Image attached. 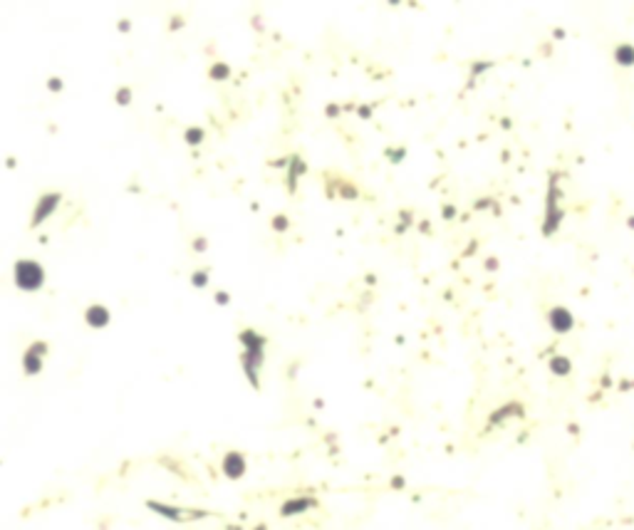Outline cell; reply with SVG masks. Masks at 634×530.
I'll list each match as a JSON object with an SVG mask.
<instances>
[{"label": "cell", "mask_w": 634, "mask_h": 530, "mask_svg": "<svg viewBox=\"0 0 634 530\" xmlns=\"http://www.w3.org/2000/svg\"><path fill=\"white\" fill-rule=\"evenodd\" d=\"M238 342L243 345V352H240L243 374H245V379L250 382V386L258 391L260 389V369H263V362H265V345H268V337L260 335L258 329H253V327H245V329L238 332Z\"/></svg>", "instance_id": "cell-1"}, {"label": "cell", "mask_w": 634, "mask_h": 530, "mask_svg": "<svg viewBox=\"0 0 634 530\" xmlns=\"http://www.w3.org/2000/svg\"><path fill=\"white\" fill-rule=\"evenodd\" d=\"M13 278H15L18 290H23V293H37V290H42V288H45V280H47L42 263H37V260H32V258H20V260H15V265H13Z\"/></svg>", "instance_id": "cell-2"}, {"label": "cell", "mask_w": 634, "mask_h": 530, "mask_svg": "<svg viewBox=\"0 0 634 530\" xmlns=\"http://www.w3.org/2000/svg\"><path fill=\"white\" fill-rule=\"evenodd\" d=\"M557 176L560 174H550V186H548V196H545V221H543V236H552L562 218H565V211L557 206V198H560V188H557Z\"/></svg>", "instance_id": "cell-3"}, {"label": "cell", "mask_w": 634, "mask_h": 530, "mask_svg": "<svg viewBox=\"0 0 634 530\" xmlns=\"http://www.w3.org/2000/svg\"><path fill=\"white\" fill-rule=\"evenodd\" d=\"M146 508L159 513L161 518L173 520V523H186V520H196V518H208V510H196V508H181V505H169V503L159 501H146Z\"/></svg>", "instance_id": "cell-4"}, {"label": "cell", "mask_w": 634, "mask_h": 530, "mask_svg": "<svg viewBox=\"0 0 634 530\" xmlns=\"http://www.w3.org/2000/svg\"><path fill=\"white\" fill-rule=\"evenodd\" d=\"M62 204V193L59 191H47V193H42L40 198H37V204L32 208V218H30V228H37V226H42L55 211L59 208Z\"/></svg>", "instance_id": "cell-5"}, {"label": "cell", "mask_w": 634, "mask_h": 530, "mask_svg": "<svg viewBox=\"0 0 634 530\" xmlns=\"http://www.w3.org/2000/svg\"><path fill=\"white\" fill-rule=\"evenodd\" d=\"M221 471L228 481H240L245 471H248V461L240 451H226L221 458Z\"/></svg>", "instance_id": "cell-6"}, {"label": "cell", "mask_w": 634, "mask_h": 530, "mask_svg": "<svg viewBox=\"0 0 634 530\" xmlns=\"http://www.w3.org/2000/svg\"><path fill=\"white\" fill-rule=\"evenodd\" d=\"M548 324L552 332H557V335H567V332H573V327H575V317H573V312L567 310V307H562V305H555V307H550L548 310Z\"/></svg>", "instance_id": "cell-7"}, {"label": "cell", "mask_w": 634, "mask_h": 530, "mask_svg": "<svg viewBox=\"0 0 634 530\" xmlns=\"http://www.w3.org/2000/svg\"><path fill=\"white\" fill-rule=\"evenodd\" d=\"M82 317H85L87 327H92V329H104L107 324L112 322V312H109V307H107V305H99V302L87 305Z\"/></svg>", "instance_id": "cell-8"}, {"label": "cell", "mask_w": 634, "mask_h": 530, "mask_svg": "<svg viewBox=\"0 0 634 530\" xmlns=\"http://www.w3.org/2000/svg\"><path fill=\"white\" fill-rule=\"evenodd\" d=\"M320 503L317 498H310V496H297V498H288V501L280 505V515L283 518H292V515H300L310 508H317Z\"/></svg>", "instance_id": "cell-9"}, {"label": "cell", "mask_w": 634, "mask_h": 530, "mask_svg": "<svg viewBox=\"0 0 634 530\" xmlns=\"http://www.w3.org/2000/svg\"><path fill=\"white\" fill-rule=\"evenodd\" d=\"M307 171V164L300 154H290V166H288V193L297 191V178Z\"/></svg>", "instance_id": "cell-10"}, {"label": "cell", "mask_w": 634, "mask_h": 530, "mask_svg": "<svg viewBox=\"0 0 634 530\" xmlns=\"http://www.w3.org/2000/svg\"><path fill=\"white\" fill-rule=\"evenodd\" d=\"M525 409H523V404L518 402H511V404H503V407H498L495 412L488 416V426H498V424H503L505 419H511V416H523Z\"/></svg>", "instance_id": "cell-11"}, {"label": "cell", "mask_w": 634, "mask_h": 530, "mask_svg": "<svg viewBox=\"0 0 634 530\" xmlns=\"http://www.w3.org/2000/svg\"><path fill=\"white\" fill-rule=\"evenodd\" d=\"M548 367L555 377H567V374L573 372V362H570V357H565V354H555V357L548 362Z\"/></svg>", "instance_id": "cell-12"}, {"label": "cell", "mask_w": 634, "mask_h": 530, "mask_svg": "<svg viewBox=\"0 0 634 530\" xmlns=\"http://www.w3.org/2000/svg\"><path fill=\"white\" fill-rule=\"evenodd\" d=\"M23 372L28 374V377H35V374H40L42 372V357L35 352H23Z\"/></svg>", "instance_id": "cell-13"}, {"label": "cell", "mask_w": 634, "mask_h": 530, "mask_svg": "<svg viewBox=\"0 0 634 530\" xmlns=\"http://www.w3.org/2000/svg\"><path fill=\"white\" fill-rule=\"evenodd\" d=\"M614 62L619 67H634V45L624 42V45H617L614 50Z\"/></svg>", "instance_id": "cell-14"}, {"label": "cell", "mask_w": 634, "mask_h": 530, "mask_svg": "<svg viewBox=\"0 0 634 530\" xmlns=\"http://www.w3.org/2000/svg\"><path fill=\"white\" fill-rule=\"evenodd\" d=\"M231 75H233V70H231L228 62H213L211 70H208V77H211L213 82H226Z\"/></svg>", "instance_id": "cell-15"}, {"label": "cell", "mask_w": 634, "mask_h": 530, "mask_svg": "<svg viewBox=\"0 0 634 530\" xmlns=\"http://www.w3.org/2000/svg\"><path fill=\"white\" fill-rule=\"evenodd\" d=\"M203 139H206V131H203L201 126H186L183 129V142L188 147H201Z\"/></svg>", "instance_id": "cell-16"}, {"label": "cell", "mask_w": 634, "mask_h": 530, "mask_svg": "<svg viewBox=\"0 0 634 530\" xmlns=\"http://www.w3.org/2000/svg\"><path fill=\"white\" fill-rule=\"evenodd\" d=\"M337 193L342 198H347V201H357L359 198V188L354 183H349V181H337Z\"/></svg>", "instance_id": "cell-17"}, {"label": "cell", "mask_w": 634, "mask_h": 530, "mask_svg": "<svg viewBox=\"0 0 634 530\" xmlns=\"http://www.w3.org/2000/svg\"><path fill=\"white\" fill-rule=\"evenodd\" d=\"M270 228H273L275 233H285L290 228V218L285 213H275V216L270 218Z\"/></svg>", "instance_id": "cell-18"}, {"label": "cell", "mask_w": 634, "mask_h": 530, "mask_svg": "<svg viewBox=\"0 0 634 530\" xmlns=\"http://www.w3.org/2000/svg\"><path fill=\"white\" fill-rule=\"evenodd\" d=\"M490 67H493V62H488V59H486V62H473V64H471V77H468V85H466V89L473 87V80H476L478 75H483L486 70H490Z\"/></svg>", "instance_id": "cell-19"}, {"label": "cell", "mask_w": 634, "mask_h": 530, "mask_svg": "<svg viewBox=\"0 0 634 530\" xmlns=\"http://www.w3.org/2000/svg\"><path fill=\"white\" fill-rule=\"evenodd\" d=\"M132 99H134L132 87H119L114 92V102L119 104V107H129V104H132Z\"/></svg>", "instance_id": "cell-20"}, {"label": "cell", "mask_w": 634, "mask_h": 530, "mask_svg": "<svg viewBox=\"0 0 634 530\" xmlns=\"http://www.w3.org/2000/svg\"><path fill=\"white\" fill-rule=\"evenodd\" d=\"M191 285H194V288H199V290H203V288L208 285V270H206V268L194 270V273H191Z\"/></svg>", "instance_id": "cell-21"}, {"label": "cell", "mask_w": 634, "mask_h": 530, "mask_svg": "<svg viewBox=\"0 0 634 530\" xmlns=\"http://www.w3.org/2000/svg\"><path fill=\"white\" fill-rule=\"evenodd\" d=\"M384 154H387V159L392 164H402L404 159H406V149L404 147H389V149H384Z\"/></svg>", "instance_id": "cell-22"}, {"label": "cell", "mask_w": 634, "mask_h": 530, "mask_svg": "<svg viewBox=\"0 0 634 530\" xmlns=\"http://www.w3.org/2000/svg\"><path fill=\"white\" fill-rule=\"evenodd\" d=\"M488 206L493 208V211H495V213H500V206H498V204H495V201H493V198H488V196H486V198H478V201H476V204H473V208H476V211H486V208H488Z\"/></svg>", "instance_id": "cell-23"}, {"label": "cell", "mask_w": 634, "mask_h": 530, "mask_svg": "<svg viewBox=\"0 0 634 530\" xmlns=\"http://www.w3.org/2000/svg\"><path fill=\"white\" fill-rule=\"evenodd\" d=\"M28 352H35V354H40V357H45V354H47V342H45V340H35V342L28 347Z\"/></svg>", "instance_id": "cell-24"}, {"label": "cell", "mask_w": 634, "mask_h": 530, "mask_svg": "<svg viewBox=\"0 0 634 530\" xmlns=\"http://www.w3.org/2000/svg\"><path fill=\"white\" fill-rule=\"evenodd\" d=\"M340 114H342V104H335V102H330V104L325 107V117L335 119V117H340Z\"/></svg>", "instance_id": "cell-25"}, {"label": "cell", "mask_w": 634, "mask_h": 530, "mask_svg": "<svg viewBox=\"0 0 634 530\" xmlns=\"http://www.w3.org/2000/svg\"><path fill=\"white\" fill-rule=\"evenodd\" d=\"M191 248L196 250V253H206L208 250V240L203 236H199V238H194V243H191Z\"/></svg>", "instance_id": "cell-26"}, {"label": "cell", "mask_w": 634, "mask_h": 530, "mask_svg": "<svg viewBox=\"0 0 634 530\" xmlns=\"http://www.w3.org/2000/svg\"><path fill=\"white\" fill-rule=\"evenodd\" d=\"M372 114H374V107H372V104H359V107H357V117L359 119H369Z\"/></svg>", "instance_id": "cell-27"}, {"label": "cell", "mask_w": 634, "mask_h": 530, "mask_svg": "<svg viewBox=\"0 0 634 530\" xmlns=\"http://www.w3.org/2000/svg\"><path fill=\"white\" fill-rule=\"evenodd\" d=\"M399 218H402V226L411 228V223H414V213H411L409 208H402V211H399Z\"/></svg>", "instance_id": "cell-28"}, {"label": "cell", "mask_w": 634, "mask_h": 530, "mask_svg": "<svg viewBox=\"0 0 634 530\" xmlns=\"http://www.w3.org/2000/svg\"><path fill=\"white\" fill-rule=\"evenodd\" d=\"M47 89L57 94V92H62V89H65V82H62L59 77H50V80H47Z\"/></svg>", "instance_id": "cell-29"}, {"label": "cell", "mask_w": 634, "mask_h": 530, "mask_svg": "<svg viewBox=\"0 0 634 530\" xmlns=\"http://www.w3.org/2000/svg\"><path fill=\"white\" fill-rule=\"evenodd\" d=\"M456 213H459V208L451 206V204H446V206H443V211H441L443 221H454V218H456Z\"/></svg>", "instance_id": "cell-30"}, {"label": "cell", "mask_w": 634, "mask_h": 530, "mask_svg": "<svg viewBox=\"0 0 634 530\" xmlns=\"http://www.w3.org/2000/svg\"><path fill=\"white\" fill-rule=\"evenodd\" d=\"M483 268H486V270H488V273H495V270H498V268H500V260H498V258H493V255H490V258H486V263H483Z\"/></svg>", "instance_id": "cell-31"}, {"label": "cell", "mask_w": 634, "mask_h": 530, "mask_svg": "<svg viewBox=\"0 0 634 530\" xmlns=\"http://www.w3.org/2000/svg\"><path fill=\"white\" fill-rule=\"evenodd\" d=\"M178 28H183V18H181V15H171V20H169V30L176 32Z\"/></svg>", "instance_id": "cell-32"}, {"label": "cell", "mask_w": 634, "mask_h": 530, "mask_svg": "<svg viewBox=\"0 0 634 530\" xmlns=\"http://www.w3.org/2000/svg\"><path fill=\"white\" fill-rule=\"evenodd\" d=\"M216 302H218V305H223V307H226V305H228V302H231V295L226 293V290H218V293H216Z\"/></svg>", "instance_id": "cell-33"}, {"label": "cell", "mask_w": 634, "mask_h": 530, "mask_svg": "<svg viewBox=\"0 0 634 530\" xmlns=\"http://www.w3.org/2000/svg\"><path fill=\"white\" fill-rule=\"evenodd\" d=\"M116 28H119V32H129L132 30V20H126V18H121L119 23H116Z\"/></svg>", "instance_id": "cell-34"}, {"label": "cell", "mask_w": 634, "mask_h": 530, "mask_svg": "<svg viewBox=\"0 0 634 530\" xmlns=\"http://www.w3.org/2000/svg\"><path fill=\"white\" fill-rule=\"evenodd\" d=\"M419 231H421V233H431V223H429V221H421V223H419Z\"/></svg>", "instance_id": "cell-35"}, {"label": "cell", "mask_w": 634, "mask_h": 530, "mask_svg": "<svg viewBox=\"0 0 634 530\" xmlns=\"http://www.w3.org/2000/svg\"><path fill=\"white\" fill-rule=\"evenodd\" d=\"M392 486H394V488H404V478H402V476L392 478Z\"/></svg>", "instance_id": "cell-36"}, {"label": "cell", "mask_w": 634, "mask_h": 530, "mask_svg": "<svg viewBox=\"0 0 634 530\" xmlns=\"http://www.w3.org/2000/svg\"><path fill=\"white\" fill-rule=\"evenodd\" d=\"M627 223L632 226V231H634V216H629V218H627Z\"/></svg>", "instance_id": "cell-37"}]
</instances>
